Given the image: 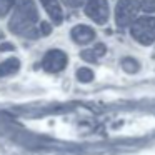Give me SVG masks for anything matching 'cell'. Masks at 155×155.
Segmentation results:
<instances>
[{"label":"cell","mask_w":155,"mask_h":155,"mask_svg":"<svg viewBox=\"0 0 155 155\" xmlns=\"http://www.w3.org/2000/svg\"><path fill=\"white\" fill-rule=\"evenodd\" d=\"M38 12L34 0H20L15 5V10L8 22L12 34L22 38H37L40 37L38 30Z\"/></svg>","instance_id":"obj_1"},{"label":"cell","mask_w":155,"mask_h":155,"mask_svg":"<svg viewBox=\"0 0 155 155\" xmlns=\"http://www.w3.org/2000/svg\"><path fill=\"white\" fill-rule=\"evenodd\" d=\"M14 138L17 142H20L22 145L28 148H37V150H55V152H62V150H67V148H74V145H67V143H62V142H55V140H48L45 137H37V135H32V134H15Z\"/></svg>","instance_id":"obj_2"},{"label":"cell","mask_w":155,"mask_h":155,"mask_svg":"<svg viewBox=\"0 0 155 155\" xmlns=\"http://www.w3.org/2000/svg\"><path fill=\"white\" fill-rule=\"evenodd\" d=\"M130 35L142 45H150L155 42V17H140L132 24Z\"/></svg>","instance_id":"obj_3"},{"label":"cell","mask_w":155,"mask_h":155,"mask_svg":"<svg viewBox=\"0 0 155 155\" xmlns=\"http://www.w3.org/2000/svg\"><path fill=\"white\" fill-rule=\"evenodd\" d=\"M140 10L138 0H118L115 7V22L120 28H125L137 20V14Z\"/></svg>","instance_id":"obj_4"},{"label":"cell","mask_w":155,"mask_h":155,"mask_svg":"<svg viewBox=\"0 0 155 155\" xmlns=\"http://www.w3.org/2000/svg\"><path fill=\"white\" fill-rule=\"evenodd\" d=\"M85 14L98 25H105L108 20V4L107 0H87Z\"/></svg>","instance_id":"obj_5"},{"label":"cell","mask_w":155,"mask_h":155,"mask_svg":"<svg viewBox=\"0 0 155 155\" xmlns=\"http://www.w3.org/2000/svg\"><path fill=\"white\" fill-rule=\"evenodd\" d=\"M67 65V55L62 50H50L44 55L42 58L40 67L44 68L45 72H50V74H55V72H60L65 68Z\"/></svg>","instance_id":"obj_6"},{"label":"cell","mask_w":155,"mask_h":155,"mask_svg":"<svg viewBox=\"0 0 155 155\" xmlns=\"http://www.w3.org/2000/svg\"><path fill=\"white\" fill-rule=\"evenodd\" d=\"M70 35H72V40L74 42H77V44H80V45H85V44L94 42L95 30L92 27H88V25H75V27L72 28Z\"/></svg>","instance_id":"obj_7"},{"label":"cell","mask_w":155,"mask_h":155,"mask_svg":"<svg viewBox=\"0 0 155 155\" xmlns=\"http://www.w3.org/2000/svg\"><path fill=\"white\" fill-rule=\"evenodd\" d=\"M40 4L48 14V17L52 18V22L55 25H60L64 20V14H62V7L58 4V0H40Z\"/></svg>","instance_id":"obj_8"},{"label":"cell","mask_w":155,"mask_h":155,"mask_svg":"<svg viewBox=\"0 0 155 155\" xmlns=\"http://www.w3.org/2000/svg\"><path fill=\"white\" fill-rule=\"evenodd\" d=\"M105 45L104 44H97V45H94V48H88V50H84L80 54V57L84 58L85 62H97L98 58L102 57V55L105 54Z\"/></svg>","instance_id":"obj_9"},{"label":"cell","mask_w":155,"mask_h":155,"mask_svg":"<svg viewBox=\"0 0 155 155\" xmlns=\"http://www.w3.org/2000/svg\"><path fill=\"white\" fill-rule=\"evenodd\" d=\"M18 68H20L18 58H7L5 62L0 64V77H7V75L15 74V72H18Z\"/></svg>","instance_id":"obj_10"},{"label":"cell","mask_w":155,"mask_h":155,"mask_svg":"<svg viewBox=\"0 0 155 155\" xmlns=\"http://www.w3.org/2000/svg\"><path fill=\"white\" fill-rule=\"evenodd\" d=\"M122 68L125 72H128V74H135V72L140 70V64L132 57H125V58H122Z\"/></svg>","instance_id":"obj_11"},{"label":"cell","mask_w":155,"mask_h":155,"mask_svg":"<svg viewBox=\"0 0 155 155\" xmlns=\"http://www.w3.org/2000/svg\"><path fill=\"white\" fill-rule=\"evenodd\" d=\"M77 78L80 82H92L94 80V72L90 70V68H78L77 70Z\"/></svg>","instance_id":"obj_12"},{"label":"cell","mask_w":155,"mask_h":155,"mask_svg":"<svg viewBox=\"0 0 155 155\" xmlns=\"http://www.w3.org/2000/svg\"><path fill=\"white\" fill-rule=\"evenodd\" d=\"M17 0H0V17H5L14 8Z\"/></svg>","instance_id":"obj_13"},{"label":"cell","mask_w":155,"mask_h":155,"mask_svg":"<svg viewBox=\"0 0 155 155\" xmlns=\"http://www.w3.org/2000/svg\"><path fill=\"white\" fill-rule=\"evenodd\" d=\"M140 8L145 14H155V0H142Z\"/></svg>","instance_id":"obj_14"},{"label":"cell","mask_w":155,"mask_h":155,"mask_svg":"<svg viewBox=\"0 0 155 155\" xmlns=\"http://www.w3.org/2000/svg\"><path fill=\"white\" fill-rule=\"evenodd\" d=\"M62 2H64V5H67L68 8H77V7H80V5H85L87 0H62Z\"/></svg>","instance_id":"obj_15"},{"label":"cell","mask_w":155,"mask_h":155,"mask_svg":"<svg viewBox=\"0 0 155 155\" xmlns=\"http://www.w3.org/2000/svg\"><path fill=\"white\" fill-rule=\"evenodd\" d=\"M38 30H40V35H48L52 32V27H50V24H47V22H40Z\"/></svg>","instance_id":"obj_16"},{"label":"cell","mask_w":155,"mask_h":155,"mask_svg":"<svg viewBox=\"0 0 155 155\" xmlns=\"http://www.w3.org/2000/svg\"><path fill=\"white\" fill-rule=\"evenodd\" d=\"M5 50H14V45H10V44L0 45V52H5Z\"/></svg>","instance_id":"obj_17"}]
</instances>
